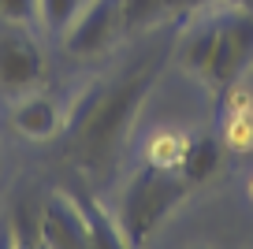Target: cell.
<instances>
[{
  "label": "cell",
  "instance_id": "12",
  "mask_svg": "<svg viewBox=\"0 0 253 249\" xmlns=\"http://www.w3.org/2000/svg\"><path fill=\"white\" fill-rule=\"evenodd\" d=\"M0 19L15 26L38 23V0H0Z\"/></svg>",
  "mask_w": 253,
  "mask_h": 249
},
{
  "label": "cell",
  "instance_id": "7",
  "mask_svg": "<svg viewBox=\"0 0 253 249\" xmlns=\"http://www.w3.org/2000/svg\"><path fill=\"white\" fill-rule=\"evenodd\" d=\"M11 123H15V130L23 134V138L45 141V138H52V134L63 126V119H60V108H56L52 97L26 93L23 101L15 104V112H11Z\"/></svg>",
  "mask_w": 253,
  "mask_h": 249
},
{
  "label": "cell",
  "instance_id": "4",
  "mask_svg": "<svg viewBox=\"0 0 253 249\" xmlns=\"http://www.w3.org/2000/svg\"><path fill=\"white\" fill-rule=\"evenodd\" d=\"M123 34V8L119 0H86L82 11L75 15V23L63 30V48L71 56H89L104 52L112 41Z\"/></svg>",
  "mask_w": 253,
  "mask_h": 249
},
{
  "label": "cell",
  "instance_id": "13",
  "mask_svg": "<svg viewBox=\"0 0 253 249\" xmlns=\"http://www.w3.org/2000/svg\"><path fill=\"white\" fill-rule=\"evenodd\" d=\"M250 194H253V186H250Z\"/></svg>",
  "mask_w": 253,
  "mask_h": 249
},
{
  "label": "cell",
  "instance_id": "5",
  "mask_svg": "<svg viewBox=\"0 0 253 249\" xmlns=\"http://www.w3.org/2000/svg\"><path fill=\"white\" fill-rule=\"evenodd\" d=\"M45 82V56L26 26L8 23L0 34V89L8 93H34Z\"/></svg>",
  "mask_w": 253,
  "mask_h": 249
},
{
  "label": "cell",
  "instance_id": "8",
  "mask_svg": "<svg viewBox=\"0 0 253 249\" xmlns=\"http://www.w3.org/2000/svg\"><path fill=\"white\" fill-rule=\"evenodd\" d=\"M220 108H223V149L250 153L253 149V101L246 93L231 89Z\"/></svg>",
  "mask_w": 253,
  "mask_h": 249
},
{
  "label": "cell",
  "instance_id": "1",
  "mask_svg": "<svg viewBox=\"0 0 253 249\" xmlns=\"http://www.w3.org/2000/svg\"><path fill=\"white\" fill-rule=\"evenodd\" d=\"M160 60H164L160 48L145 52L138 63L123 67L112 82L97 86L79 104V112L71 119V156L86 171H108L116 164L119 145L126 141L130 123L142 112L145 97H149L153 82L160 75Z\"/></svg>",
  "mask_w": 253,
  "mask_h": 249
},
{
  "label": "cell",
  "instance_id": "10",
  "mask_svg": "<svg viewBox=\"0 0 253 249\" xmlns=\"http://www.w3.org/2000/svg\"><path fill=\"white\" fill-rule=\"evenodd\" d=\"M220 156H223V141H216V138H190L186 153H182V160H179V175L190 182V186H198V182H205L209 175L220 167Z\"/></svg>",
  "mask_w": 253,
  "mask_h": 249
},
{
  "label": "cell",
  "instance_id": "6",
  "mask_svg": "<svg viewBox=\"0 0 253 249\" xmlns=\"http://www.w3.org/2000/svg\"><path fill=\"white\" fill-rule=\"evenodd\" d=\"M38 242L52 249H86L93 246L86 212L79 205V194H56L45 197V205L38 208Z\"/></svg>",
  "mask_w": 253,
  "mask_h": 249
},
{
  "label": "cell",
  "instance_id": "11",
  "mask_svg": "<svg viewBox=\"0 0 253 249\" xmlns=\"http://www.w3.org/2000/svg\"><path fill=\"white\" fill-rule=\"evenodd\" d=\"M82 4L86 0H38V23L45 26V34H63L82 11Z\"/></svg>",
  "mask_w": 253,
  "mask_h": 249
},
{
  "label": "cell",
  "instance_id": "9",
  "mask_svg": "<svg viewBox=\"0 0 253 249\" xmlns=\"http://www.w3.org/2000/svg\"><path fill=\"white\" fill-rule=\"evenodd\" d=\"M209 4V0H119L123 8V30L134 34V30H145V26H157L160 19L175 15V11H194Z\"/></svg>",
  "mask_w": 253,
  "mask_h": 249
},
{
  "label": "cell",
  "instance_id": "3",
  "mask_svg": "<svg viewBox=\"0 0 253 249\" xmlns=\"http://www.w3.org/2000/svg\"><path fill=\"white\" fill-rule=\"evenodd\" d=\"M186 194H190V182L182 179L179 171L145 160L142 167L134 171V179L126 182L123 201H119V212H116L119 231H123V242H126V246H142Z\"/></svg>",
  "mask_w": 253,
  "mask_h": 249
},
{
  "label": "cell",
  "instance_id": "2",
  "mask_svg": "<svg viewBox=\"0 0 253 249\" xmlns=\"http://www.w3.org/2000/svg\"><path fill=\"white\" fill-rule=\"evenodd\" d=\"M179 63L223 104L253 67V11L238 0H209L194 8L179 38Z\"/></svg>",
  "mask_w": 253,
  "mask_h": 249
}]
</instances>
